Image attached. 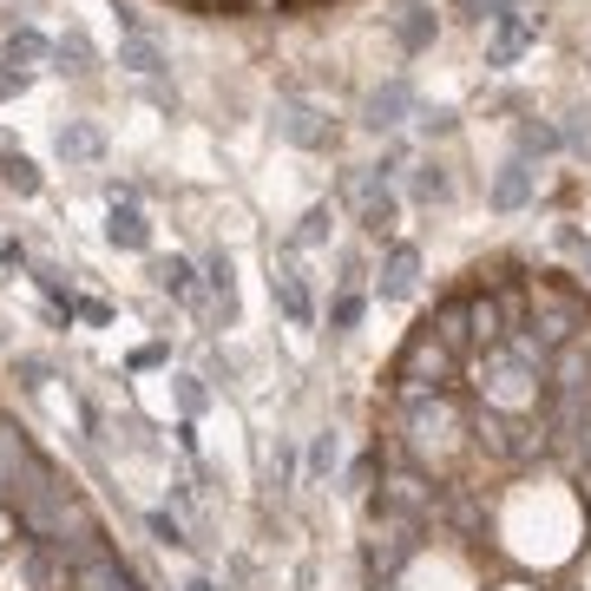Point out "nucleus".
<instances>
[{
    "instance_id": "f257e3e1",
    "label": "nucleus",
    "mask_w": 591,
    "mask_h": 591,
    "mask_svg": "<svg viewBox=\"0 0 591 591\" xmlns=\"http://www.w3.org/2000/svg\"><path fill=\"white\" fill-rule=\"evenodd\" d=\"M276 132H283L289 145H303V151H322V145H329V112L309 105V99H296V92H283V105H276Z\"/></svg>"
},
{
    "instance_id": "f03ea898",
    "label": "nucleus",
    "mask_w": 591,
    "mask_h": 591,
    "mask_svg": "<svg viewBox=\"0 0 591 591\" xmlns=\"http://www.w3.org/2000/svg\"><path fill=\"white\" fill-rule=\"evenodd\" d=\"M539 39V13H526V7H507L500 20H493V39H487V66H513L526 46Z\"/></svg>"
},
{
    "instance_id": "7ed1b4c3",
    "label": "nucleus",
    "mask_w": 591,
    "mask_h": 591,
    "mask_svg": "<svg viewBox=\"0 0 591 591\" xmlns=\"http://www.w3.org/2000/svg\"><path fill=\"white\" fill-rule=\"evenodd\" d=\"M53 158L72 171V164H99L105 158V132L92 125V118H59L53 125Z\"/></svg>"
},
{
    "instance_id": "20e7f679",
    "label": "nucleus",
    "mask_w": 591,
    "mask_h": 591,
    "mask_svg": "<svg viewBox=\"0 0 591 591\" xmlns=\"http://www.w3.org/2000/svg\"><path fill=\"white\" fill-rule=\"evenodd\" d=\"M388 26H395V46H401V53H428L434 33H441V20H434L428 0H401V7L388 13Z\"/></svg>"
},
{
    "instance_id": "39448f33",
    "label": "nucleus",
    "mask_w": 591,
    "mask_h": 591,
    "mask_svg": "<svg viewBox=\"0 0 591 591\" xmlns=\"http://www.w3.org/2000/svg\"><path fill=\"white\" fill-rule=\"evenodd\" d=\"M0 66H20V72H39V66H53V33H39L33 20H20V26L0 39Z\"/></svg>"
},
{
    "instance_id": "423d86ee",
    "label": "nucleus",
    "mask_w": 591,
    "mask_h": 591,
    "mask_svg": "<svg viewBox=\"0 0 591 591\" xmlns=\"http://www.w3.org/2000/svg\"><path fill=\"white\" fill-rule=\"evenodd\" d=\"M99 66H105V59H99V46H92L86 26L53 33V72H59V79H86V72H99Z\"/></svg>"
},
{
    "instance_id": "0eeeda50",
    "label": "nucleus",
    "mask_w": 591,
    "mask_h": 591,
    "mask_svg": "<svg viewBox=\"0 0 591 591\" xmlns=\"http://www.w3.org/2000/svg\"><path fill=\"white\" fill-rule=\"evenodd\" d=\"M105 243L145 257V250H151V217H145V204H105Z\"/></svg>"
},
{
    "instance_id": "6e6552de",
    "label": "nucleus",
    "mask_w": 591,
    "mask_h": 591,
    "mask_svg": "<svg viewBox=\"0 0 591 591\" xmlns=\"http://www.w3.org/2000/svg\"><path fill=\"white\" fill-rule=\"evenodd\" d=\"M118 66H125L132 79H164V72H171L164 46H158L151 33H138V39H118Z\"/></svg>"
},
{
    "instance_id": "1a4fd4ad",
    "label": "nucleus",
    "mask_w": 591,
    "mask_h": 591,
    "mask_svg": "<svg viewBox=\"0 0 591 591\" xmlns=\"http://www.w3.org/2000/svg\"><path fill=\"white\" fill-rule=\"evenodd\" d=\"M408 105H414V86H408V79H388V86L368 99V118H362V125H368V132H395Z\"/></svg>"
},
{
    "instance_id": "9d476101",
    "label": "nucleus",
    "mask_w": 591,
    "mask_h": 591,
    "mask_svg": "<svg viewBox=\"0 0 591 591\" xmlns=\"http://www.w3.org/2000/svg\"><path fill=\"white\" fill-rule=\"evenodd\" d=\"M158 289L171 296V303H197V283H204V263H191V257H158Z\"/></svg>"
},
{
    "instance_id": "9b49d317",
    "label": "nucleus",
    "mask_w": 591,
    "mask_h": 591,
    "mask_svg": "<svg viewBox=\"0 0 591 591\" xmlns=\"http://www.w3.org/2000/svg\"><path fill=\"white\" fill-rule=\"evenodd\" d=\"M0 184H7L13 197H39V191H46V171H39L20 145H7V151H0Z\"/></svg>"
},
{
    "instance_id": "f8f14e48",
    "label": "nucleus",
    "mask_w": 591,
    "mask_h": 591,
    "mask_svg": "<svg viewBox=\"0 0 591 591\" xmlns=\"http://www.w3.org/2000/svg\"><path fill=\"white\" fill-rule=\"evenodd\" d=\"M204 289L217 296V309H224V322L237 316V270H230V257H204Z\"/></svg>"
},
{
    "instance_id": "ddd939ff",
    "label": "nucleus",
    "mask_w": 591,
    "mask_h": 591,
    "mask_svg": "<svg viewBox=\"0 0 591 591\" xmlns=\"http://www.w3.org/2000/svg\"><path fill=\"white\" fill-rule=\"evenodd\" d=\"M526 191H533V171H526V158H513V164L493 178V204H500V211H520Z\"/></svg>"
},
{
    "instance_id": "4468645a",
    "label": "nucleus",
    "mask_w": 591,
    "mask_h": 591,
    "mask_svg": "<svg viewBox=\"0 0 591 591\" xmlns=\"http://www.w3.org/2000/svg\"><path fill=\"white\" fill-rule=\"evenodd\" d=\"M270 289H276V303H283V316H289V322H309V289H303V276H296V270H276V276H270Z\"/></svg>"
},
{
    "instance_id": "2eb2a0df",
    "label": "nucleus",
    "mask_w": 591,
    "mask_h": 591,
    "mask_svg": "<svg viewBox=\"0 0 591 591\" xmlns=\"http://www.w3.org/2000/svg\"><path fill=\"white\" fill-rule=\"evenodd\" d=\"M408 283H414V250L395 243L388 263H382V296H408Z\"/></svg>"
},
{
    "instance_id": "dca6fc26",
    "label": "nucleus",
    "mask_w": 591,
    "mask_h": 591,
    "mask_svg": "<svg viewBox=\"0 0 591 591\" xmlns=\"http://www.w3.org/2000/svg\"><path fill=\"white\" fill-rule=\"evenodd\" d=\"M520 151H526V158H533V151L546 158V151H559V132L539 125V118H526V125H520Z\"/></svg>"
},
{
    "instance_id": "f3484780",
    "label": "nucleus",
    "mask_w": 591,
    "mask_h": 591,
    "mask_svg": "<svg viewBox=\"0 0 591 591\" xmlns=\"http://www.w3.org/2000/svg\"><path fill=\"white\" fill-rule=\"evenodd\" d=\"M33 92V72H20V66H0V105H13V99H26Z\"/></svg>"
},
{
    "instance_id": "a211bd4d",
    "label": "nucleus",
    "mask_w": 591,
    "mask_h": 591,
    "mask_svg": "<svg viewBox=\"0 0 591 591\" xmlns=\"http://www.w3.org/2000/svg\"><path fill=\"white\" fill-rule=\"evenodd\" d=\"M145 526H151V539H158V546H184V526H178L171 513H145Z\"/></svg>"
},
{
    "instance_id": "6ab92c4d",
    "label": "nucleus",
    "mask_w": 591,
    "mask_h": 591,
    "mask_svg": "<svg viewBox=\"0 0 591 591\" xmlns=\"http://www.w3.org/2000/svg\"><path fill=\"white\" fill-rule=\"evenodd\" d=\"M329 237V204H316L309 217H303V230H296V243H322Z\"/></svg>"
},
{
    "instance_id": "aec40b11",
    "label": "nucleus",
    "mask_w": 591,
    "mask_h": 591,
    "mask_svg": "<svg viewBox=\"0 0 591 591\" xmlns=\"http://www.w3.org/2000/svg\"><path fill=\"white\" fill-rule=\"evenodd\" d=\"M454 7H461L467 20H500V13H507V7H520V0H454Z\"/></svg>"
},
{
    "instance_id": "412c9836",
    "label": "nucleus",
    "mask_w": 591,
    "mask_h": 591,
    "mask_svg": "<svg viewBox=\"0 0 591 591\" xmlns=\"http://www.w3.org/2000/svg\"><path fill=\"white\" fill-rule=\"evenodd\" d=\"M72 316H79V322H92V329H105V322H112V309H105L99 296H79V303H72Z\"/></svg>"
},
{
    "instance_id": "4be33fe9",
    "label": "nucleus",
    "mask_w": 591,
    "mask_h": 591,
    "mask_svg": "<svg viewBox=\"0 0 591 591\" xmlns=\"http://www.w3.org/2000/svg\"><path fill=\"white\" fill-rule=\"evenodd\" d=\"M0 270H33V257H26L20 237H0Z\"/></svg>"
},
{
    "instance_id": "5701e85b",
    "label": "nucleus",
    "mask_w": 591,
    "mask_h": 591,
    "mask_svg": "<svg viewBox=\"0 0 591 591\" xmlns=\"http://www.w3.org/2000/svg\"><path fill=\"white\" fill-rule=\"evenodd\" d=\"M178 408H184V414H197V408H204V388H197V375H178Z\"/></svg>"
},
{
    "instance_id": "b1692460",
    "label": "nucleus",
    "mask_w": 591,
    "mask_h": 591,
    "mask_svg": "<svg viewBox=\"0 0 591 591\" xmlns=\"http://www.w3.org/2000/svg\"><path fill=\"white\" fill-rule=\"evenodd\" d=\"M414 191H421V197H441V191H447V178H441V164H421V178H414Z\"/></svg>"
},
{
    "instance_id": "393cba45",
    "label": "nucleus",
    "mask_w": 591,
    "mask_h": 591,
    "mask_svg": "<svg viewBox=\"0 0 591 591\" xmlns=\"http://www.w3.org/2000/svg\"><path fill=\"white\" fill-rule=\"evenodd\" d=\"M13 368H20V375H26V388H46V375H53V368H46V362H39V355H20V362H13Z\"/></svg>"
},
{
    "instance_id": "a878e982",
    "label": "nucleus",
    "mask_w": 591,
    "mask_h": 591,
    "mask_svg": "<svg viewBox=\"0 0 591 591\" xmlns=\"http://www.w3.org/2000/svg\"><path fill=\"white\" fill-rule=\"evenodd\" d=\"M355 316H362V303H355V296H342V303H336V329H349Z\"/></svg>"
},
{
    "instance_id": "bb28decb",
    "label": "nucleus",
    "mask_w": 591,
    "mask_h": 591,
    "mask_svg": "<svg viewBox=\"0 0 591 591\" xmlns=\"http://www.w3.org/2000/svg\"><path fill=\"white\" fill-rule=\"evenodd\" d=\"M184 591H211V586H204V579H191V586H184Z\"/></svg>"
}]
</instances>
